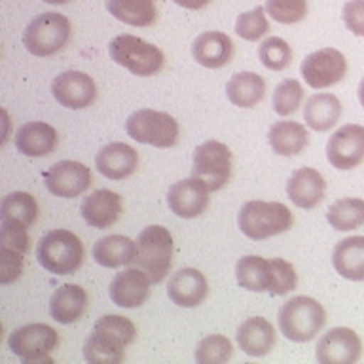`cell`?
<instances>
[{"mask_svg":"<svg viewBox=\"0 0 364 364\" xmlns=\"http://www.w3.org/2000/svg\"><path fill=\"white\" fill-rule=\"evenodd\" d=\"M136 338L135 324L122 315H102L84 343V358L91 364H118L125 358V347Z\"/></svg>","mask_w":364,"mask_h":364,"instance_id":"1","label":"cell"},{"mask_svg":"<svg viewBox=\"0 0 364 364\" xmlns=\"http://www.w3.org/2000/svg\"><path fill=\"white\" fill-rule=\"evenodd\" d=\"M292 213L284 203L279 201H262L252 199L239 209V230L252 241H264L279 233L289 232L292 228Z\"/></svg>","mask_w":364,"mask_h":364,"instance_id":"2","label":"cell"},{"mask_svg":"<svg viewBox=\"0 0 364 364\" xmlns=\"http://www.w3.org/2000/svg\"><path fill=\"white\" fill-rule=\"evenodd\" d=\"M277 318L279 330L287 340L306 343L324 328L326 311L315 298L294 296L281 306Z\"/></svg>","mask_w":364,"mask_h":364,"instance_id":"3","label":"cell"},{"mask_svg":"<svg viewBox=\"0 0 364 364\" xmlns=\"http://www.w3.org/2000/svg\"><path fill=\"white\" fill-rule=\"evenodd\" d=\"M36 258L46 272L53 275H70L84 262V245L76 233L61 228L51 230L38 241Z\"/></svg>","mask_w":364,"mask_h":364,"instance_id":"4","label":"cell"},{"mask_svg":"<svg viewBox=\"0 0 364 364\" xmlns=\"http://www.w3.org/2000/svg\"><path fill=\"white\" fill-rule=\"evenodd\" d=\"M108 55L116 65L127 68L135 76H154L165 65L164 51L158 46L133 34H118L108 44Z\"/></svg>","mask_w":364,"mask_h":364,"instance_id":"5","label":"cell"},{"mask_svg":"<svg viewBox=\"0 0 364 364\" xmlns=\"http://www.w3.org/2000/svg\"><path fill=\"white\" fill-rule=\"evenodd\" d=\"M136 267L148 273L154 284L161 283L173 264V235L167 228L154 224L136 235Z\"/></svg>","mask_w":364,"mask_h":364,"instance_id":"6","label":"cell"},{"mask_svg":"<svg viewBox=\"0 0 364 364\" xmlns=\"http://www.w3.org/2000/svg\"><path fill=\"white\" fill-rule=\"evenodd\" d=\"M70 38V21L63 14L46 11L28 21L23 31V46L34 57L55 55Z\"/></svg>","mask_w":364,"mask_h":364,"instance_id":"7","label":"cell"},{"mask_svg":"<svg viewBox=\"0 0 364 364\" xmlns=\"http://www.w3.org/2000/svg\"><path fill=\"white\" fill-rule=\"evenodd\" d=\"M125 131L133 141L156 148H171L178 142V122L171 114L141 108L127 118Z\"/></svg>","mask_w":364,"mask_h":364,"instance_id":"8","label":"cell"},{"mask_svg":"<svg viewBox=\"0 0 364 364\" xmlns=\"http://www.w3.org/2000/svg\"><path fill=\"white\" fill-rule=\"evenodd\" d=\"M59 343V334L50 324L33 323L19 326L8 338V347L23 364L51 363V353Z\"/></svg>","mask_w":364,"mask_h":364,"instance_id":"9","label":"cell"},{"mask_svg":"<svg viewBox=\"0 0 364 364\" xmlns=\"http://www.w3.org/2000/svg\"><path fill=\"white\" fill-rule=\"evenodd\" d=\"M192 176L199 178L210 192L226 186L232 176V152L220 141H207L193 150Z\"/></svg>","mask_w":364,"mask_h":364,"instance_id":"10","label":"cell"},{"mask_svg":"<svg viewBox=\"0 0 364 364\" xmlns=\"http://www.w3.org/2000/svg\"><path fill=\"white\" fill-rule=\"evenodd\" d=\"M300 73L313 90H326L341 82L347 74V59L336 48L313 51L301 61Z\"/></svg>","mask_w":364,"mask_h":364,"instance_id":"11","label":"cell"},{"mask_svg":"<svg viewBox=\"0 0 364 364\" xmlns=\"http://www.w3.org/2000/svg\"><path fill=\"white\" fill-rule=\"evenodd\" d=\"M315 357L321 364H355L363 357V341L355 330L336 326L318 338Z\"/></svg>","mask_w":364,"mask_h":364,"instance_id":"12","label":"cell"},{"mask_svg":"<svg viewBox=\"0 0 364 364\" xmlns=\"http://www.w3.org/2000/svg\"><path fill=\"white\" fill-rule=\"evenodd\" d=\"M91 182H93V176H91L90 167L73 159L57 161L46 173L48 192L63 199L80 198L82 193L90 190Z\"/></svg>","mask_w":364,"mask_h":364,"instance_id":"13","label":"cell"},{"mask_svg":"<svg viewBox=\"0 0 364 364\" xmlns=\"http://www.w3.org/2000/svg\"><path fill=\"white\" fill-rule=\"evenodd\" d=\"M326 158L340 171L355 169L364 161V127L347 124L336 131L326 142Z\"/></svg>","mask_w":364,"mask_h":364,"instance_id":"14","label":"cell"},{"mask_svg":"<svg viewBox=\"0 0 364 364\" xmlns=\"http://www.w3.org/2000/svg\"><path fill=\"white\" fill-rule=\"evenodd\" d=\"M51 93L55 101L70 110H84L91 107L97 97V85L90 74L80 70H65L51 82Z\"/></svg>","mask_w":364,"mask_h":364,"instance_id":"15","label":"cell"},{"mask_svg":"<svg viewBox=\"0 0 364 364\" xmlns=\"http://www.w3.org/2000/svg\"><path fill=\"white\" fill-rule=\"evenodd\" d=\"M209 188L196 176L182 178L171 184L167 190V205L171 213H175L181 218H196L203 215L205 209L209 207Z\"/></svg>","mask_w":364,"mask_h":364,"instance_id":"16","label":"cell"},{"mask_svg":"<svg viewBox=\"0 0 364 364\" xmlns=\"http://www.w3.org/2000/svg\"><path fill=\"white\" fill-rule=\"evenodd\" d=\"M150 287L152 279L146 272H142L141 267H127L112 279L108 294L118 307L135 309L150 298Z\"/></svg>","mask_w":364,"mask_h":364,"instance_id":"17","label":"cell"},{"mask_svg":"<svg viewBox=\"0 0 364 364\" xmlns=\"http://www.w3.org/2000/svg\"><path fill=\"white\" fill-rule=\"evenodd\" d=\"M209 294V283L196 267H182L173 273L167 283V296L178 307L201 306Z\"/></svg>","mask_w":364,"mask_h":364,"instance_id":"18","label":"cell"},{"mask_svg":"<svg viewBox=\"0 0 364 364\" xmlns=\"http://www.w3.org/2000/svg\"><path fill=\"white\" fill-rule=\"evenodd\" d=\"M122 210L124 207H122L119 193L107 188L91 192L87 198L82 199V205H80V213L84 216V220L95 230H107L116 224L122 216Z\"/></svg>","mask_w":364,"mask_h":364,"instance_id":"19","label":"cell"},{"mask_svg":"<svg viewBox=\"0 0 364 364\" xmlns=\"http://www.w3.org/2000/svg\"><path fill=\"white\" fill-rule=\"evenodd\" d=\"M95 167L110 181H124L129 178L139 167V154L125 142H110L97 152Z\"/></svg>","mask_w":364,"mask_h":364,"instance_id":"20","label":"cell"},{"mask_svg":"<svg viewBox=\"0 0 364 364\" xmlns=\"http://www.w3.org/2000/svg\"><path fill=\"white\" fill-rule=\"evenodd\" d=\"M324 192H326L324 176L313 167L296 169L287 182V193L290 201L300 209H315L324 199Z\"/></svg>","mask_w":364,"mask_h":364,"instance_id":"21","label":"cell"},{"mask_svg":"<svg viewBox=\"0 0 364 364\" xmlns=\"http://www.w3.org/2000/svg\"><path fill=\"white\" fill-rule=\"evenodd\" d=\"M16 148L17 152L28 158H44L55 152L59 144V135L57 131L46 122H28L21 125L16 133Z\"/></svg>","mask_w":364,"mask_h":364,"instance_id":"22","label":"cell"},{"mask_svg":"<svg viewBox=\"0 0 364 364\" xmlns=\"http://www.w3.org/2000/svg\"><path fill=\"white\" fill-rule=\"evenodd\" d=\"M192 55L205 68H220L232 61L233 42L226 33L205 31L192 42Z\"/></svg>","mask_w":364,"mask_h":364,"instance_id":"23","label":"cell"},{"mask_svg":"<svg viewBox=\"0 0 364 364\" xmlns=\"http://www.w3.org/2000/svg\"><path fill=\"white\" fill-rule=\"evenodd\" d=\"M237 346L249 357H264L277 343V332L273 324L264 317L245 318L237 328Z\"/></svg>","mask_w":364,"mask_h":364,"instance_id":"24","label":"cell"},{"mask_svg":"<svg viewBox=\"0 0 364 364\" xmlns=\"http://www.w3.org/2000/svg\"><path fill=\"white\" fill-rule=\"evenodd\" d=\"M87 309V292L80 284H63L50 300V315L61 324H73Z\"/></svg>","mask_w":364,"mask_h":364,"instance_id":"25","label":"cell"},{"mask_svg":"<svg viewBox=\"0 0 364 364\" xmlns=\"http://www.w3.org/2000/svg\"><path fill=\"white\" fill-rule=\"evenodd\" d=\"M332 266L347 281H364V235L341 239L332 252Z\"/></svg>","mask_w":364,"mask_h":364,"instance_id":"26","label":"cell"},{"mask_svg":"<svg viewBox=\"0 0 364 364\" xmlns=\"http://www.w3.org/2000/svg\"><path fill=\"white\" fill-rule=\"evenodd\" d=\"M93 260L102 267H122L133 264L136 258V241L125 235H107L101 237L91 249Z\"/></svg>","mask_w":364,"mask_h":364,"instance_id":"27","label":"cell"},{"mask_svg":"<svg viewBox=\"0 0 364 364\" xmlns=\"http://www.w3.org/2000/svg\"><path fill=\"white\" fill-rule=\"evenodd\" d=\"M267 142L279 156H298L304 152L309 142V133L300 122L281 119L267 131Z\"/></svg>","mask_w":364,"mask_h":364,"instance_id":"28","label":"cell"},{"mask_svg":"<svg viewBox=\"0 0 364 364\" xmlns=\"http://www.w3.org/2000/svg\"><path fill=\"white\" fill-rule=\"evenodd\" d=\"M341 116V102L340 99L332 93H317L307 99L304 107V119L309 129L330 131L338 124Z\"/></svg>","mask_w":364,"mask_h":364,"instance_id":"29","label":"cell"},{"mask_svg":"<svg viewBox=\"0 0 364 364\" xmlns=\"http://www.w3.org/2000/svg\"><path fill=\"white\" fill-rule=\"evenodd\" d=\"M226 95L239 108H252L266 95V82L260 74L243 70L233 74L226 84Z\"/></svg>","mask_w":364,"mask_h":364,"instance_id":"30","label":"cell"},{"mask_svg":"<svg viewBox=\"0 0 364 364\" xmlns=\"http://www.w3.org/2000/svg\"><path fill=\"white\" fill-rule=\"evenodd\" d=\"M235 277L239 287L250 292H269L272 289V258L249 255L235 264Z\"/></svg>","mask_w":364,"mask_h":364,"instance_id":"31","label":"cell"},{"mask_svg":"<svg viewBox=\"0 0 364 364\" xmlns=\"http://www.w3.org/2000/svg\"><path fill=\"white\" fill-rule=\"evenodd\" d=\"M0 218L4 226L31 228L38 218V203L27 192H11L2 199Z\"/></svg>","mask_w":364,"mask_h":364,"instance_id":"32","label":"cell"},{"mask_svg":"<svg viewBox=\"0 0 364 364\" xmlns=\"http://www.w3.org/2000/svg\"><path fill=\"white\" fill-rule=\"evenodd\" d=\"M107 11L131 27H150L158 16L154 0H107Z\"/></svg>","mask_w":364,"mask_h":364,"instance_id":"33","label":"cell"},{"mask_svg":"<svg viewBox=\"0 0 364 364\" xmlns=\"http://www.w3.org/2000/svg\"><path fill=\"white\" fill-rule=\"evenodd\" d=\"M326 220L338 232H349L364 226V199L341 198L328 207Z\"/></svg>","mask_w":364,"mask_h":364,"instance_id":"34","label":"cell"},{"mask_svg":"<svg viewBox=\"0 0 364 364\" xmlns=\"http://www.w3.org/2000/svg\"><path fill=\"white\" fill-rule=\"evenodd\" d=\"M258 57H260L264 67L279 73V70H284V68L290 67V63H292V48H290L287 40L279 38V36H269L258 48Z\"/></svg>","mask_w":364,"mask_h":364,"instance_id":"35","label":"cell"},{"mask_svg":"<svg viewBox=\"0 0 364 364\" xmlns=\"http://www.w3.org/2000/svg\"><path fill=\"white\" fill-rule=\"evenodd\" d=\"M233 355L232 341L226 336L213 334L207 336L198 343L196 349V360L199 364H220L228 363Z\"/></svg>","mask_w":364,"mask_h":364,"instance_id":"36","label":"cell"},{"mask_svg":"<svg viewBox=\"0 0 364 364\" xmlns=\"http://www.w3.org/2000/svg\"><path fill=\"white\" fill-rule=\"evenodd\" d=\"M301 101H304V87L298 80H283L273 91V110L279 116H292L298 112Z\"/></svg>","mask_w":364,"mask_h":364,"instance_id":"37","label":"cell"},{"mask_svg":"<svg viewBox=\"0 0 364 364\" xmlns=\"http://www.w3.org/2000/svg\"><path fill=\"white\" fill-rule=\"evenodd\" d=\"M269 31V21L266 17V8L256 6L255 10L245 11L235 19V34L247 42H256L266 36Z\"/></svg>","mask_w":364,"mask_h":364,"instance_id":"38","label":"cell"},{"mask_svg":"<svg viewBox=\"0 0 364 364\" xmlns=\"http://www.w3.org/2000/svg\"><path fill=\"white\" fill-rule=\"evenodd\" d=\"M266 11L281 25H294L307 16V0H266Z\"/></svg>","mask_w":364,"mask_h":364,"instance_id":"39","label":"cell"},{"mask_svg":"<svg viewBox=\"0 0 364 364\" xmlns=\"http://www.w3.org/2000/svg\"><path fill=\"white\" fill-rule=\"evenodd\" d=\"M298 284L294 266L284 258H272V296H284L292 292Z\"/></svg>","mask_w":364,"mask_h":364,"instance_id":"40","label":"cell"},{"mask_svg":"<svg viewBox=\"0 0 364 364\" xmlns=\"http://www.w3.org/2000/svg\"><path fill=\"white\" fill-rule=\"evenodd\" d=\"M23 258L25 255L21 252L0 247V283L10 284L21 277Z\"/></svg>","mask_w":364,"mask_h":364,"instance_id":"41","label":"cell"},{"mask_svg":"<svg viewBox=\"0 0 364 364\" xmlns=\"http://www.w3.org/2000/svg\"><path fill=\"white\" fill-rule=\"evenodd\" d=\"M0 247H2V249L17 250V252L25 255L28 250L27 228L4 226V224H2V230H0Z\"/></svg>","mask_w":364,"mask_h":364,"instance_id":"42","label":"cell"},{"mask_svg":"<svg viewBox=\"0 0 364 364\" xmlns=\"http://www.w3.org/2000/svg\"><path fill=\"white\" fill-rule=\"evenodd\" d=\"M341 19L355 36H364V0H349L343 4Z\"/></svg>","mask_w":364,"mask_h":364,"instance_id":"43","label":"cell"},{"mask_svg":"<svg viewBox=\"0 0 364 364\" xmlns=\"http://www.w3.org/2000/svg\"><path fill=\"white\" fill-rule=\"evenodd\" d=\"M173 2L181 8H186V10H201L209 4L210 0H173Z\"/></svg>","mask_w":364,"mask_h":364,"instance_id":"44","label":"cell"},{"mask_svg":"<svg viewBox=\"0 0 364 364\" xmlns=\"http://www.w3.org/2000/svg\"><path fill=\"white\" fill-rule=\"evenodd\" d=\"M358 101H360V105H363L364 108V78L360 80V84H358Z\"/></svg>","mask_w":364,"mask_h":364,"instance_id":"45","label":"cell"},{"mask_svg":"<svg viewBox=\"0 0 364 364\" xmlns=\"http://www.w3.org/2000/svg\"><path fill=\"white\" fill-rule=\"evenodd\" d=\"M44 2H48V4H53V6H61V4H67V2H70V0H44Z\"/></svg>","mask_w":364,"mask_h":364,"instance_id":"46","label":"cell"}]
</instances>
